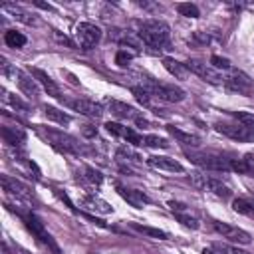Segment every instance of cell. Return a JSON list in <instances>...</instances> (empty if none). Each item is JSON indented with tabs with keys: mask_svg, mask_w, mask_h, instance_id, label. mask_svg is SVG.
Returning <instances> with one entry per match:
<instances>
[{
	"mask_svg": "<svg viewBox=\"0 0 254 254\" xmlns=\"http://www.w3.org/2000/svg\"><path fill=\"white\" fill-rule=\"evenodd\" d=\"M137 38L151 52H163L171 46V30L163 20H143L137 24Z\"/></svg>",
	"mask_w": 254,
	"mask_h": 254,
	"instance_id": "6da1fadb",
	"label": "cell"
},
{
	"mask_svg": "<svg viewBox=\"0 0 254 254\" xmlns=\"http://www.w3.org/2000/svg\"><path fill=\"white\" fill-rule=\"evenodd\" d=\"M40 133L48 139V143L62 151V153H67V155H83L85 153V147L71 135L64 133V131H58V129H50V127H40Z\"/></svg>",
	"mask_w": 254,
	"mask_h": 254,
	"instance_id": "7a4b0ae2",
	"label": "cell"
},
{
	"mask_svg": "<svg viewBox=\"0 0 254 254\" xmlns=\"http://www.w3.org/2000/svg\"><path fill=\"white\" fill-rule=\"evenodd\" d=\"M141 85L157 99L161 101H169V103H179L185 99V91L181 87H177L175 83H163L155 77H149V75H143V81Z\"/></svg>",
	"mask_w": 254,
	"mask_h": 254,
	"instance_id": "3957f363",
	"label": "cell"
},
{
	"mask_svg": "<svg viewBox=\"0 0 254 254\" xmlns=\"http://www.w3.org/2000/svg\"><path fill=\"white\" fill-rule=\"evenodd\" d=\"M187 157L190 163L204 171H214V173H226L232 171V159H226L216 153H204V151H187Z\"/></svg>",
	"mask_w": 254,
	"mask_h": 254,
	"instance_id": "277c9868",
	"label": "cell"
},
{
	"mask_svg": "<svg viewBox=\"0 0 254 254\" xmlns=\"http://www.w3.org/2000/svg\"><path fill=\"white\" fill-rule=\"evenodd\" d=\"M22 220H24L26 228H28V230L38 238V242H42V244H44L52 254H62V252H60V246L56 244V240L52 238V234L46 230L44 222H42L34 212H30V210H28V212H24V214H22Z\"/></svg>",
	"mask_w": 254,
	"mask_h": 254,
	"instance_id": "5b68a950",
	"label": "cell"
},
{
	"mask_svg": "<svg viewBox=\"0 0 254 254\" xmlns=\"http://www.w3.org/2000/svg\"><path fill=\"white\" fill-rule=\"evenodd\" d=\"M190 183L194 189L198 190H204V192H210L218 198H230L232 196V190L218 179L210 177V175H204V173H192L190 175Z\"/></svg>",
	"mask_w": 254,
	"mask_h": 254,
	"instance_id": "8992f818",
	"label": "cell"
},
{
	"mask_svg": "<svg viewBox=\"0 0 254 254\" xmlns=\"http://www.w3.org/2000/svg\"><path fill=\"white\" fill-rule=\"evenodd\" d=\"M2 71H4V75H12L14 77V81L18 83V87H20V91L24 95H28V97H38L40 95V83L34 79L32 73H26L22 69L12 67L6 60H2Z\"/></svg>",
	"mask_w": 254,
	"mask_h": 254,
	"instance_id": "52a82bcc",
	"label": "cell"
},
{
	"mask_svg": "<svg viewBox=\"0 0 254 254\" xmlns=\"http://www.w3.org/2000/svg\"><path fill=\"white\" fill-rule=\"evenodd\" d=\"M105 103H107L109 111H111L117 119L133 121V123H135V125H139V127L147 125V121H145L143 113H141V111H137L133 105H127L125 101H117V99H105Z\"/></svg>",
	"mask_w": 254,
	"mask_h": 254,
	"instance_id": "ba28073f",
	"label": "cell"
},
{
	"mask_svg": "<svg viewBox=\"0 0 254 254\" xmlns=\"http://www.w3.org/2000/svg\"><path fill=\"white\" fill-rule=\"evenodd\" d=\"M0 181H2V189H4L6 196H12L18 204H28V202H30L32 192H30V189H28L24 183H20L18 179L8 177V175H2Z\"/></svg>",
	"mask_w": 254,
	"mask_h": 254,
	"instance_id": "9c48e42d",
	"label": "cell"
},
{
	"mask_svg": "<svg viewBox=\"0 0 254 254\" xmlns=\"http://www.w3.org/2000/svg\"><path fill=\"white\" fill-rule=\"evenodd\" d=\"M75 40L79 44V48L83 50H91L95 44H99L101 40V30L99 26L91 24V22H79L75 26Z\"/></svg>",
	"mask_w": 254,
	"mask_h": 254,
	"instance_id": "30bf717a",
	"label": "cell"
},
{
	"mask_svg": "<svg viewBox=\"0 0 254 254\" xmlns=\"http://www.w3.org/2000/svg\"><path fill=\"white\" fill-rule=\"evenodd\" d=\"M187 67L190 69V73H196L198 77H202L204 81L208 83H214V85H224L226 81V75L218 69H214L210 64H204V62H198V60H190L187 64Z\"/></svg>",
	"mask_w": 254,
	"mask_h": 254,
	"instance_id": "8fae6325",
	"label": "cell"
},
{
	"mask_svg": "<svg viewBox=\"0 0 254 254\" xmlns=\"http://www.w3.org/2000/svg\"><path fill=\"white\" fill-rule=\"evenodd\" d=\"M212 226H214V230H216L222 238H226V240H230V242H234V244H250V242H252L250 232H246L244 228H238V226H234V224L220 222V220H214Z\"/></svg>",
	"mask_w": 254,
	"mask_h": 254,
	"instance_id": "7c38bea8",
	"label": "cell"
},
{
	"mask_svg": "<svg viewBox=\"0 0 254 254\" xmlns=\"http://www.w3.org/2000/svg\"><path fill=\"white\" fill-rule=\"evenodd\" d=\"M214 129L222 133L228 139H234L238 143H250L254 141V131L240 125V123H214Z\"/></svg>",
	"mask_w": 254,
	"mask_h": 254,
	"instance_id": "4fadbf2b",
	"label": "cell"
},
{
	"mask_svg": "<svg viewBox=\"0 0 254 254\" xmlns=\"http://www.w3.org/2000/svg\"><path fill=\"white\" fill-rule=\"evenodd\" d=\"M69 109L85 115V117H93V119H99L103 115V107L91 99H85V97H75V99H65L64 101Z\"/></svg>",
	"mask_w": 254,
	"mask_h": 254,
	"instance_id": "5bb4252c",
	"label": "cell"
},
{
	"mask_svg": "<svg viewBox=\"0 0 254 254\" xmlns=\"http://www.w3.org/2000/svg\"><path fill=\"white\" fill-rule=\"evenodd\" d=\"M105 129H107L109 133H113V135L125 139V141L131 143V145H141V147H143V135L137 133V131L131 129V127H125V125H121V123L109 121V123H105Z\"/></svg>",
	"mask_w": 254,
	"mask_h": 254,
	"instance_id": "9a60e30c",
	"label": "cell"
},
{
	"mask_svg": "<svg viewBox=\"0 0 254 254\" xmlns=\"http://www.w3.org/2000/svg\"><path fill=\"white\" fill-rule=\"evenodd\" d=\"M147 165L157 169V171H167V173H183L185 167L173 159V157H165V155H151L147 157Z\"/></svg>",
	"mask_w": 254,
	"mask_h": 254,
	"instance_id": "2e32d148",
	"label": "cell"
},
{
	"mask_svg": "<svg viewBox=\"0 0 254 254\" xmlns=\"http://www.w3.org/2000/svg\"><path fill=\"white\" fill-rule=\"evenodd\" d=\"M224 85L230 87V89H234V91L246 93V91H250L252 81H250V77H248L244 71H238V69L232 67V69L226 73V81H224Z\"/></svg>",
	"mask_w": 254,
	"mask_h": 254,
	"instance_id": "e0dca14e",
	"label": "cell"
},
{
	"mask_svg": "<svg viewBox=\"0 0 254 254\" xmlns=\"http://www.w3.org/2000/svg\"><path fill=\"white\" fill-rule=\"evenodd\" d=\"M30 73L34 75V79L48 91V95H52V97H56V99H62L64 101V97H62V91H60V87H58V83L44 71V69H40V67H32L30 69Z\"/></svg>",
	"mask_w": 254,
	"mask_h": 254,
	"instance_id": "ac0fdd59",
	"label": "cell"
},
{
	"mask_svg": "<svg viewBox=\"0 0 254 254\" xmlns=\"http://www.w3.org/2000/svg\"><path fill=\"white\" fill-rule=\"evenodd\" d=\"M117 192L121 194L123 200H127L131 206L135 208H143L145 204L151 202V198L143 192V190H137V189H127V187H117Z\"/></svg>",
	"mask_w": 254,
	"mask_h": 254,
	"instance_id": "d6986e66",
	"label": "cell"
},
{
	"mask_svg": "<svg viewBox=\"0 0 254 254\" xmlns=\"http://www.w3.org/2000/svg\"><path fill=\"white\" fill-rule=\"evenodd\" d=\"M163 65H165V69H167L175 79H187V77L190 75V69L187 67V64H181V62H177V60H173V58H165V60H163Z\"/></svg>",
	"mask_w": 254,
	"mask_h": 254,
	"instance_id": "ffe728a7",
	"label": "cell"
},
{
	"mask_svg": "<svg viewBox=\"0 0 254 254\" xmlns=\"http://www.w3.org/2000/svg\"><path fill=\"white\" fill-rule=\"evenodd\" d=\"M167 131H169L179 143H183V145H190V147H198V145H200V137H196L194 133H187V131H183V129H179V127H175V125H167Z\"/></svg>",
	"mask_w": 254,
	"mask_h": 254,
	"instance_id": "44dd1931",
	"label": "cell"
},
{
	"mask_svg": "<svg viewBox=\"0 0 254 254\" xmlns=\"http://www.w3.org/2000/svg\"><path fill=\"white\" fill-rule=\"evenodd\" d=\"M232 171L254 177V153H248L242 159H232Z\"/></svg>",
	"mask_w": 254,
	"mask_h": 254,
	"instance_id": "7402d4cb",
	"label": "cell"
},
{
	"mask_svg": "<svg viewBox=\"0 0 254 254\" xmlns=\"http://www.w3.org/2000/svg\"><path fill=\"white\" fill-rule=\"evenodd\" d=\"M81 206H85V208H89V210H95V212H101V214L113 212V208H111L105 200H101L99 196H93V194L83 196V198H81Z\"/></svg>",
	"mask_w": 254,
	"mask_h": 254,
	"instance_id": "603a6c76",
	"label": "cell"
},
{
	"mask_svg": "<svg viewBox=\"0 0 254 254\" xmlns=\"http://www.w3.org/2000/svg\"><path fill=\"white\" fill-rule=\"evenodd\" d=\"M44 113H46V117H48L50 121H54V123H58V125H67V123L71 121V117H69L65 111H62V109H58V107H54V105H44Z\"/></svg>",
	"mask_w": 254,
	"mask_h": 254,
	"instance_id": "cb8c5ba5",
	"label": "cell"
},
{
	"mask_svg": "<svg viewBox=\"0 0 254 254\" xmlns=\"http://www.w3.org/2000/svg\"><path fill=\"white\" fill-rule=\"evenodd\" d=\"M232 208L236 212L248 216V218H254V200H250V198H242V196L240 198H234L232 200Z\"/></svg>",
	"mask_w": 254,
	"mask_h": 254,
	"instance_id": "d4e9b609",
	"label": "cell"
},
{
	"mask_svg": "<svg viewBox=\"0 0 254 254\" xmlns=\"http://www.w3.org/2000/svg\"><path fill=\"white\" fill-rule=\"evenodd\" d=\"M2 137H4V141L10 143V145H20V143L26 139L24 131H22V129H16V127H2Z\"/></svg>",
	"mask_w": 254,
	"mask_h": 254,
	"instance_id": "484cf974",
	"label": "cell"
},
{
	"mask_svg": "<svg viewBox=\"0 0 254 254\" xmlns=\"http://www.w3.org/2000/svg\"><path fill=\"white\" fill-rule=\"evenodd\" d=\"M196 46H210V44H216L218 42V36H214L212 32H204V30H198L192 34V38L189 40Z\"/></svg>",
	"mask_w": 254,
	"mask_h": 254,
	"instance_id": "4316f807",
	"label": "cell"
},
{
	"mask_svg": "<svg viewBox=\"0 0 254 254\" xmlns=\"http://www.w3.org/2000/svg\"><path fill=\"white\" fill-rule=\"evenodd\" d=\"M4 42H6V46H10V48H24L28 40H26V36H24L22 32L8 30V32L4 34Z\"/></svg>",
	"mask_w": 254,
	"mask_h": 254,
	"instance_id": "83f0119b",
	"label": "cell"
},
{
	"mask_svg": "<svg viewBox=\"0 0 254 254\" xmlns=\"http://www.w3.org/2000/svg\"><path fill=\"white\" fill-rule=\"evenodd\" d=\"M2 8H4V10L8 12V14H12V16L16 18V20L24 22V24H36V20H34V18H32V16H30L28 12H24L22 8H18V6H14V4H4Z\"/></svg>",
	"mask_w": 254,
	"mask_h": 254,
	"instance_id": "f1b7e54d",
	"label": "cell"
},
{
	"mask_svg": "<svg viewBox=\"0 0 254 254\" xmlns=\"http://www.w3.org/2000/svg\"><path fill=\"white\" fill-rule=\"evenodd\" d=\"M214 250L218 254H252V252L240 248L238 244H228V242H216L214 244Z\"/></svg>",
	"mask_w": 254,
	"mask_h": 254,
	"instance_id": "f546056e",
	"label": "cell"
},
{
	"mask_svg": "<svg viewBox=\"0 0 254 254\" xmlns=\"http://www.w3.org/2000/svg\"><path fill=\"white\" fill-rule=\"evenodd\" d=\"M133 228H135L137 232H141V234L151 236V238H159V240H167V238H169V234H167L165 230H159V228H153V226H141V224L135 222Z\"/></svg>",
	"mask_w": 254,
	"mask_h": 254,
	"instance_id": "4dcf8cb0",
	"label": "cell"
},
{
	"mask_svg": "<svg viewBox=\"0 0 254 254\" xmlns=\"http://www.w3.org/2000/svg\"><path fill=\"white\" fill-rule=\"evenodd\" d=\"M143 147H155V149H169V141L159 135H143Z\"/></svg>",
	"mask_w": 254,
	"mask_h": 254,
	"instance_id": "1f68e13d",
	"label": "cell"
},
{
	"mask_svg": "<svg viewBox=\"0 0 254 254\" xmlns=\"http://www.w3.org/2000/svg\"><path fill=\"white\" fill-rule=\"evenodd\" d=\"M230 115L236 119V123L254 131V113H250V111H230Z\"/></svg>",
	"mask_w": 254,
	"mask_h": 254,
	"instance_id": "d6a6232c",
	"label": "cell"
},
{
	"mask_svg": "<svg viewBox=\"0 0 254 254\" xmlns=\"http://www.w3.org/2000/svg\"><path fill=\"white\" fill-rule=\"evenodd\" d=\"M177 12L185 18H198L200 16V10L196 8V4H190V2H181L177 4Z\"/></svg>",
	"mask_w": 254,
	"mask_h": 254,
	"instance_id": "836d02e7",
	"label": "cell"
},
{
	"mask_svg": "<svg viewBox=\"0 0 254 254\" xmlns=\"http://www.w3.org/2000/svg\"><path fill=\"white\" fill-rule=\"evenodd\" d=\"M131 93L135 95V99H137L139 103H143L145 107H151V97H153V95H151L143 85H133V87H131Z\"/></svg>",
	"mask_w": 254,
	"mask_h": 254,
	"instance_id": "e575fe53",
	"label": "cell"
},
{
	"mask_svg": "<svg viewBox=\"0 0 254 254\" xmlns=\"http://www.w3.org/2000/svg\"><path fill=\"white\" fill-rule=\"evenodd\" d=\"M175 216H177V220H179L181 224H185L187 228H192V230H194V228H198V226H200V224H198V220L187 212V208H185V210H177V212H175Z\"/></svg>",
	"mask_w": 254,
	"mask_h": 254,
	"instance_id": "d590c367",
	"label": "cell"
},
{
	"mask_svg": "<svg viewBox=\"0 0 254 254\" xmlns=\"http://www.w3.org/2000/svg\"><path fill=\"white\" fill-rule=\"evenodd\" d=\"M81 179H85L89 185H101V181H103L101 173H99V171H95V169H91V167H85V169H83Z\"/></svg>",
	"mask_w": 254,
	"mask_h": 254,
	"instance_id": "8d00e7d4",
	"label": "cell"
},
{
	"mask_svg": "<svg viewBox=\"0 0 254 254\" xmlns=\"http://www.w3.org/2000/svg\"><path fill=\"white\" fill-rule=\"evenodd\" d=\"M210 65L218 71H230L232 69V64L226 58H220V56H210Z\"/></svg>",
	"mask_w": 254,
	"mask_h": 254,
	"instance_id": "74e56055",
	"label": "cell"
},
{
	"mask_svg": "<svg viewBox=\"0 0 254 254\" xmlns=\"http://www.w3.org/2000/svg\"><path fill=\"white\" fill-rule=\"evenodd\" d=\"M4 99L16 109V111H22V113H26L28 111V105L18 97V95H12V93H8V91H4Z\"/></svg>",
	"mask_w": 254,
	"mask_h": 254,
	"instance_id": "f35d334b",
	"label": "cell"
},
{
	"mask_svg": "<svg viewBox=\"0 0 254 254\" xmlns=\"http://www.w3.org/2000/svg\"><path fill=\"white\" fill-rule=\"evenodd\" d=\"M133 56H135L133 52H127L125 48H121V50L117 52V56H115V64H117V65H121V67H125V65L133 60Z\"/></svg>",
	"mask_w": 254,
	"mask_h": 254,
	"instance_id": "ab89813d",
	"label": "cell"
},
{
	"mask_svg": "<svg viewBox=\"0 0 254 254\" xmlns=\"http://www.w3.org/2000/svg\"><path fill=\"white\" fill-rule=\"evenodd\" d=\"M200 254H218V252H216L214 248H202V252H200Z\"/></svg>",
	"mask_w": 254,
	"mask_h": 254,
	"instance_id": "60d3db41",
	"label": "cell"
}]
</instances>
